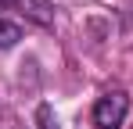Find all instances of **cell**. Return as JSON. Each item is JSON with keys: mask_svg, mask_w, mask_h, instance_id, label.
Segmentation results:
<instances>
[{"mask_svg": "<svg viewBox=\"0 0 133 129\" xmlns=\"http://www.w3.org/2000/svg\"><path fill=\"white\" fill-rule=\"evenodd\" d=\"M130 115V93L126 90H108L94 104V126L97 129H122Z\"/></svg>", "mask_w": 133, "mask_h": 129, "instance_id": "cell-1", "label": "cell"}, {"mask_svg": "<svg viewBox=\"0 0 133 129\" xmlns=\"http://www.w3.org/2000/svg\"><path fill=\"white\" fill-rule=\"evenodd\" d=\"M0 7H7V11H18L25 22H32V25H54V4L50 0H0Z\"/></svg>", "mask_w": 133, "mask_h": 129, "instance_id": "cell-2", "label": "cell"}, {"mask_svg": "<svg viewBox=\"0 0 133 129\" xmlns=\"http://www.w3.org/2000/svg\"><path fill=\"white\" fill-rule=\"evenodd\" d=\"M18 40H22V25H18V22L0 18V50H11Z\"/></svg>", "mask_w": 133, "mask_h": 129, "instance_id": "cell-3", "label": "cell"}, {"mask_svg": "<svg viewBox=\"0 0 133 129\" xmlns=\"http://www.w3.org/2000/svg\"><path fill=\"white\" fill-rule=\"evenodd\" d=\"M36 129H58V115L50 104H40L36 108Z\"/></svg>", "mask_w": 133, "mask_h": 129, "instance_id": "cell-4", "label": "cell"}]
</instances>
